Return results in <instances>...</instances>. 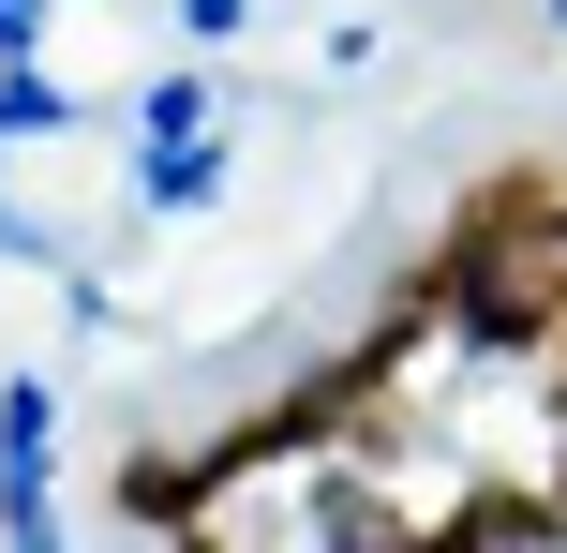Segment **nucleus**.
Here are the masks:
<instances>
[{"mask_svg": "<svg viewBox=\"0 0 567 553\" xmlns=\"http://www.w3.org/2000/svg\"><path fill=\"white\" fill-rule=\"evenodd\" d=\"M0 553H16V539H0Z\"/></svg>", "mask_w": 567, "mask_h": 553, "instance_id": "f257e3e1", "label": "nucleus"}]
</instances>
